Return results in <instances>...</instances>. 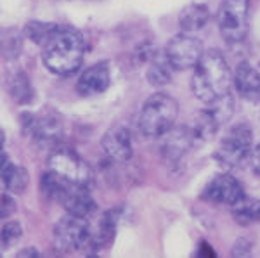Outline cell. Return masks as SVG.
<instances>
[{"label":"cell","mask_w":260,"mask_h":258,"mask_svg":"<svg viewBox=\"0 0 260 258\" xmlns=\"http://www.w3.org/2000/svg\"><path fill=\"white\" fill-rule=\"evenodd\" d=\"M101 145H103L104 153L111 158L113 161H128L134 155V145H132V135L125 127H113L101 139Z\"/></svg>","instance_id":"14"},{"label":"cell","mask_w":260,"mask_h":258,"mask_svg":"<svg viewBox=\"0 0 260 258\" xmlns=\"http://www.w3.org/2000/svg\"><path fill=\"white\" fill-rule=\"evenodd\" d=\"M148 64V71H146V77H148V82L151 85L154 87H161V85H167L172 78V66L169 59H167L165 52L160 54L156 52L151 59L146 62Z\"/></svg>","instance_id":"20"},{"label":"cell","mask_w":260,"mask_h":258,"mask_svg":"<svg viewBox=\"0 0 260 258\" xmlns=\"http://www.w3.org/2000/svg\"><path fill=\"white\" fill-rule=\"evenodd\" d=\"M21 236H23V227H21V224L16 222V220L7 222L6 226L2 227V249L14 246L21 239Z\"/></svg>","instance_id":"23"},{"label":"cell","mask_w":260,"mask_h":258,"mask_svg":"<svg viewBox=\"0 0 260 258\" xmlns=\"http://www.w3.org/2000/svg\"><path fill=\"white\" fill-rule=\"evenodd\" d=\"M21 35H18L16 31H11V39L7 36V33H4V39H2V52H4V59L9 61V59H16L21 52Z\"/></svg>","instance_id":"24"},{"label":"cell","mask_w":260,"mask_h":258,"mask_svg":"<svg viewBox=\"0 0 260 258\" xmlns=\"http://www.w3.org/2000/svg\"><path fill=\"white\" fill-rule=\"evenodd\" d=\"M59 205L64 208L68 213L77 215L82 218H89L94 215L95 205L94 198L90 196V187H83L78 184H68L64 189V193L59 198Z\"/></svg>","instance_id":"11"},{"label":"cell","mask_w":260,"mask_h":258,"mask_svg":"<svg viewBox=\"0 0 260 258\" xmlns=\"http://www.w3.org/2000/svg\"><path fill=\"white\" fill-rule=\"evenodd\" d=\"M30 182V173L24 166L7 163L2 166V184L7 193L11 194H23Z\"/></svg>","instance_id":"18"},{"label":"cell","mask_w":260,"mask_h":258,"mask_svg":"<svg viewBox=\"0 0 260 258\" xmlns=\"http://www.w3.org/2000/svg\"><path fill=\"white\" fill-rule=\"evenodd\" d=\"M203 45L189 33L172 36L165 47V56L174 69H191L203 56Z\"/></svg>","instance_id":"9"},{"label":"cell","mask_w":260,"mask_h":258,"mask_svg":"<svg viewBox=\"0 0 260 258\" xmlns=\"http://www.w3.org/2000/svg\"><path fill=\"white\" fill-rule=\"evenodd\" d=\"M245 196V189L236 177L229 173H217L205 184L201 191V199L210 205L219 206H234Z\"/></svg>","instance_id":"10"},{"label":"cell","mask_w":260,"mask_h":258,"mask_svg":"<svg viewBox=\"0 0 260 258\" xmlns=\"http://www.w3.org/2000/svg\"><path fill=\"white\" fill-rule=\"evenodd\" d=\"M47 168L73 184L83 187H92L94 184L92 168L70 148L52 149L47 160Z\"/></svg>","instance_id":"6"},{"label":"cell","mask_w":260,"mask_h":258,"mask_svg":"<svg viewBox=\"0 0 260 258\" xmlns=\"http://www.w3.org/2000/svg\"><path fill=\"white\" fill-rule=\"evenodd\" d=\"M208 7L205 4H189L179 14V24L184 33L200 31L208 21Z\"/></svg>","instance_id":"17"},{"label":"cell","mask_w":260,"mask_h":258,"mask_svg":"<svg viewBox=\"0 0 260 258\" xmlns=\"http://www.w3.org/2000/svg\"><path fill=\"white\" fill-rule=\"evenodd\" d=\"M85 56L82 33L71 26H57L54 35L42 49V61L50 73L70 77L80 69Z\"/></svg>","instance_id":"1"},{"label":"cell","mask_w":260,"mask_h":258,"mask_svg":"<svg viewBox=\"0 0 260 258\" xmlns=\"http://www.w3.org/2000/svg\"><path fill=\"white\" fill-rule=\"evenodd\" d=\"M9 94L18 104H28L33 99V89L24 73H14L9 78Z\"/></svg>","instance_id":"22"},{"label":"cell","mask_w":260,"mask_h":258,"mask_svg":"<svg viewBox=\"0 0 260 258\" xmlns=\"http://www.w3.org/2000/svg\"><path fill=\"white\" fill-rule=\"evenodd\" d=\"M220 36L228 44H240L248 33V0H224L217 14Z\"/></svg>","instance_id":"7"},{"label":"cell","mask_w":260,"mask_h":258,"mask_svg":"<svg viewBox=\"0 0 260 258\" xmlns=\"http://www.w3.org/2000/svg\"><path fill=\"white\" fill-rule=\"evenodd\" d=\"M257 68H258V69H260V64H258V66H257Z\"/></svg>","instance_id":"28"},{"label":"cell","mask_w":260,"mask_h":258,"mask_svg":"<svg viewBox=\"0 0 260 258\" xmlns=\"http://www.w3.org/2000/svg\"><path fill=\"white\" fill-rule=\"evenodd\" d=\"M111 83V69H110V62L103 61L98 64L87 68L82 73L80 80H78L77 90L78 94L83 97H94L103 92H106L108 87Z\"/></svg>","instance_id":"13"},{"label":"cell","mask_w":260,"mask_h":258,"mask_svg":"<svg viewBox=\"0 0 260 258\" xmlns=\"http://www.w3.org/2000/svg\"><path fill=\"white\" fill-rule=\"evenodd\" d=\"M231 213L240 226H251L260 222V199L245 194L236 205L231 206Z\"/></svg>","instance_id":"19"},{"label":"cell","mask_w":260,"mask_h":258,"mask_svg":"<svg viewBox=\"0 0 260 258\" xmlns=\"http://www.w3.org/2000/svg\"><path fill=\"white\" fill-rule=\"evenodd\" d=\"M56 30H57V24H54V23H45V21H30V23H26V26H24L23 35L26 36L30 42H33V44L42 45V47H44Z\"/></svg>","instance_id":"21"},{"label":"cell","mask_w":260,"mask_h":258,"mask_svg":"<svg viewBox=\"0 0 260 258\" xmlns=\"http://www.w3.org/2000/svg\"><path fill=\"white\" fill-rule=\"evenodd\" d=\"M16 211V201L11 198V194H2V210H0V217L9 218Z\"/></svg>","instance_id":"25"},{"label":"cell","mask_w":260,"mask_h":258,"mask_svg":"<svg viewBox=\"0 0 260 258\" xmlns=\"http://www.w3.org/2000/svg\"><path fill=\"white\" fill-rule=\"evenodd\" d=\"M179 115V104L169 94L156 92L142 104L139 120L141 134L148 139H158L172 130Z\"/></svg>","instance_id":"3"},{"label":"cell","mask_w":260,"mask_h":258,"mask_svg":"<svg viewBox=\"0 0 260 258\" xmlns=\"http://www.w3.org/2000/svg\"><path fill=\"white\" fill-rule=\"evenodd\" d=\"M233 83L243 99L250 102H260V69L253 62H240L234 69Z\"/></svg>","instance_id":"15"},{"label":"cell","mask_w":260,"mask_h":258,"mask_svg":"<svg viewBox=\"0 0 260 258\" xmlns=\"http://www.w3.org/2000/svg\"><path fill=\"white\" fill-rule=\"evenodd\" d=\"M251 144H253L251 128L245 123H238L231 127L228 134L219 140L213 158L228 170L240 168L251 156V151H253Z\"/></svg>","instance_id":"5"},{"label":"cell","mask_w":260,"mask_h":258,"mask_svg":"<svg viewBox=\"0 0 260 258\" xmlns=\"http://www.w3.org/2000/svg\"><path fill=\"white\" fill-rule=\"evenodd\" d=\"M116 222H118V210L106 211L98 224L92 227V238H94V253L110 246L116 232Z\"/></svg>","instance_id":"16"},{"label":"cell","mask_w":260,"mask_h":258,"mask_svg":"<svg viewBox=\"0 0 260 258\" xmlns=\"http://www.w3.org/2000/svg\"><path fill=\"white\" fill-rule=\"evenodd\" d=\"M40 253H39V249L37 248H24L23 251H19L18 253V256L21 258V256H39Z\"/></svg>","instance_id":"27"},{"label":"cell","mask_w":260,"mask_h":258,"mask_svg":"<svg viewBox=\"0 0 260 258\" xmlns=\"http://www.w3.org/2000/svg\"><path fill=\"white\" fill-rule=\"evenodd\" d=\"M250 161H251V168H253V172L260 177V144L253 149V151H251Z\"/></svg>","instance_id":"26"},{"label":"cell","mask_w":260,"mask_h":258,"mask_svg":"<svg viewBox=\"0 0 260 258\" xmlns=\"http://www.w3.org/2000/svg\"><path fill=\"white\" fill-rule=\"evenodd\" d=\"M231 85H233V71L225 57L215 49L205 51L192 73V94L201 102L208 104L224 97L225 94H231Z\"/></svg>","instance_id":"2"},{"label":"cell","mask_w":260,"mask_h":258,"mask_svg":"<svg viewBox=\"0 0 260 258\" xmlns=\"http://www.w3.org/2000/svg\"><path fill=\"white\" fill-rule=\"evenodd\" d=\"M21 127L23 132L31 135L33 142L42 149H56L62 137V125L56 113H26L21 116Z\"/></svg>","instance_id":"8"},{"label":"cell","mask_w":260,"mask_h":258,"mask_svg":"<svg viewBox=\"0 0 260 258\" xmlns=\"http://www.w3.org/2000/svg\"><path fill=\"white\" fill-rule=\"evenodd\" d=\"M196 148L194 140L191 137V132L187 128V125L179 128H172L163 135L161 142V156L165 158V161H169L170 165H179L182 161V158L189 153V149Z\"/></svg>","instance_id":"12"},{"label":"cell","mask_w":260,"mask_h":258,"mask_svg":"<svg viewBox=\"0 0 260 258\" xmlns=\"http://www.w3.org/2000/svg\"><path fill=\"white\" fill-rule=\"evenodd\" d=\"M54 246L62 253L77 251L94 255L92 226L87 222V218L68 213L54 227Z\"/></svg>","instance_id":"4"}]
</instances>
